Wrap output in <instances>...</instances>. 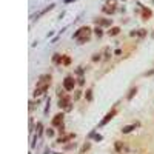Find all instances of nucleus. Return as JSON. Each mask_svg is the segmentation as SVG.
Listing matches in <instances>:
<instances>
[{
	"label": "nucleus",
	"instance_id": "nucleus-1",
	"mask_svg": "<svg viewBox=\"0 0 154 154\" xmlns=\"http://www.w3.org/2000/svg\"><path fill=\"white\" fill-rule=\"evenodd\" d=\"M90 36H91V29L88 28V26H85V28H80L76 34H74V37L76 39H79V42H86V40L90 39Z\"/></svg>",
	"mask_w": 154,
	"mask_h": 154
},
{
	"label": "nucleus",
	"instance_id": "nucleus-2",
	"mask_svg": "<svg viewBox=\"0 0 154 154\" xmlns=\"http://www.w3.org/2000/svg\"><path fill=\"white\" fill-rule=\"evenodd\" d=\"M48 88H49V82H48V80H42V79H40V82H39L37 86H36V92H34V96H42Z\"/></svg>",
	"mask_w": 154,
	"mask_h": 154
},
{
	"label": "nucleus",
	"instance_id": "nucleus-3",
	"mask_svg": "<svg viewBox=\"0 0 154 154\" xmlns=\"http://www.w3.org/2000/svg\"><path fill=\"white\" fill-rule=\"evenodd\" d=\"M74 85H76V80L72 79V77H66L63 80V88L66 91H72V90H74Z\"/></svg>",
	"mask_w": 154,
	"mask_h": 154
},
{
	"label": "nucleus",
	"instance_id": "nucleus-4",
	"mask_svg": "<svg viewBox=\"0 0 154 154\" xmlns=\"http://www.w3.org/2000/svg\"><path fill=\"white\" fill-rule=\"evenodd\" d=\"M59 106L60 108H65V110H71V105H69V97H63V99H60V102H59Z\"/></svg>",
	"mask_w": 154,
	"mask_h": 154
},
{
	"label": "nucleus",
	"instance_id": "nucleus-5",
	"mask_svg": "<svg viewBox=\"0 0 154 154\" xmlns=\"http://www.w3.org/2000/svg\"><path fill=\"white\" fill-rule=\"evenodd\" d=\"M114 116H116V110H112V111H110V112H108V114H106V116H105V119L102 120V122H100V126H103V125H106V123H108V122H110V120H111L112 117H114Z\"/></svg>",
	"mask_w": 154,
	"mask_h": 154
},
{
	"label": "nucleus",
	"instance_id": "nucleus-6",
	"mask_svg": "<svg viewBox=\"0 0 154 154\" xmlns=\"http://www.w3.org/2000/svg\"><path fill=\"white\" fill-rule=\"evenodd\" d=\"M62 122H63V114H57L52 119V126H62Z\"/></svg>",
	"mask_w": 154,
	"mask_h": 154
},
{
	"label": "nucleus",
	"instance_id": "nucleus-7",
	"mask_svg": "<svg viewBox=\"0 0 154 154\" xmlns=\"http://www.w3.org/2000/svg\"><path fill=\"white\" fill-rule=\"evenodd\" d=\"M136 128V125H130V126H123V130H122V133H125V134H128V133H131L133 130Z\"/></svg>",
	"mask_w": 154,
	"mask_h": 154
},
{
	"label": "nucleus",
	"instance_id": "nucleus-8",
	"mask_svg": "<svg viewBox=\"0 0 154 154\" xmlns=\"http://www.w3.org/2000/svg\"><path fill=\"white\" fill-rule=\"evenodd\" d=\"M62 59H63V56L54 54V57H52V62H54V63H60V62H62Z\"/></svg>",
	"mask_w": 154,
	"mask_h": 154
},
{
	"label": "nucleus",
	"instance_id": "nucleus-9",
	"mask_svg": "<svg viewBox=\"0 0 154 154\" xmlns=\"http://www.w3.org/2000/svg\"><path fill=\"white\" fill-rule=\"evenodd\" d=\"M119 32H120V29H119V28H112V29L110 31V36H117Z\"/></svg>",
	"mask_w": 154,
	"mask_h": 154
},
{
	"label": "nucleus",
	"instance_id": "nucleus-10",
	"mask_svg": "<svg viewBox=\"0 0 154 154\" xmlns=\"http://www.w3.org/2000/svg\"><path fill=\"white\" fill-rule=\"evenodd\" d=\"M136 92H137V90H136V88H133V90L130 91V94H128V99H133V96H134Z\"/></svg>",
	"mask_w": 154,
	"mask_h": 154
},
{
	"label": "nucleus",
	"instance_id": "nucleus-11",
	"mask_svg": "<svg viewBox=\"0 0 154 154\" xmlns=\"http://www.w3.org/2000/svg\"><path fill=\"white\" fill-rule=\"evenodd\" d=\"M91 92H92L91 90H88V91H86V99H88V100H91V99H92V94H91Z\"/></svg>",
	"mask_w": 154,
	"mask_h": 154
},
{
	"label": "nucleus",
	"instance_id": "nucleus-12",
	"mask_svg": "<svg viewBox=\"0 0 154 154\" xmlns=\"http://www.w3.org/2000/svg\"><path fill=\"white\" fill-rule=\"evenodd\" d=\"M69 62H71L69 57H65V59H63V63H65V65H69Z\"/></svg>",
	"mask_w": 154,
	"mask_h": 154
},
{
	"label": "nucleus",
	"instance_id": "nucleus-13",
	"mask_svg": "<svg viewBox=\"0 0 154 154\" xmlns=\"http://www.w3.org/2000/svg\"><path fill=\"white\" fill-rule=\"evenodd\" d=\"M46 134H48L49 137H52V136H54V131H52V130H48V131H46Z\"/></svg>",
	"mask_w": 154,
	"mask_h": 154
},
{
	"label": "nucleus",
	"instance_id": "nucleus-14",
	"mask_svg": "<svg viewBox=\"0 0 154 154\" xmlns=\"http://www.w3.org/2000/svg\"><path fill=\"white\" fill-rule=\"evenodd\" d=\"M40 131H42V123H37V134H40Z\"/></svg>",
	"mask_w": 154,
	"mask_h": 154
},
{
	"label": "nucleus",
	"instance_id": "nucleus-15",
	"mask_svg": "<svg viewBox=\"0 0 154 154\" xmlns=\"http://www.w3.org/2000/svg\"><path fill=\"white\" fill-rule=\"evenodd\" d=\"M116 148H117V151H120V150H122V143L117 142V143H116Z\"/></svg>",
	"mask_w": 154,
	"mask_h": 154
},
{
	"label": "nucleus",
	"instance_id": "nucleus-16",
	"mask_svg": "<svg viewBox=\"0 0 154 154\" xmlns=\"http://www.w3.org/2000/svg\"><path fill=\"white\" fill-rule=\"evenodd\" d=\"M96 34L100 37V36H102V29H100V28H97V29H96Z\"/></svg>",
	"mask_w": 154,
	"mask_h": 154
},
{
	"label": "nucleus",
	"instance_id": "nucleus-17",
	"mask_svg": "<svg viewBox=\"0 0 154 154\" xmlns=\"http://www.w3.org/2000/svg\"><path fill=\"white\" fill-rule=\"evenodd\" d=\"M100 59V54H96L94 57H92V60H94V62H97V60Z\"/></svg>",
	"mask_w": 154,
	"mask_h": 154
}]
</instances>
